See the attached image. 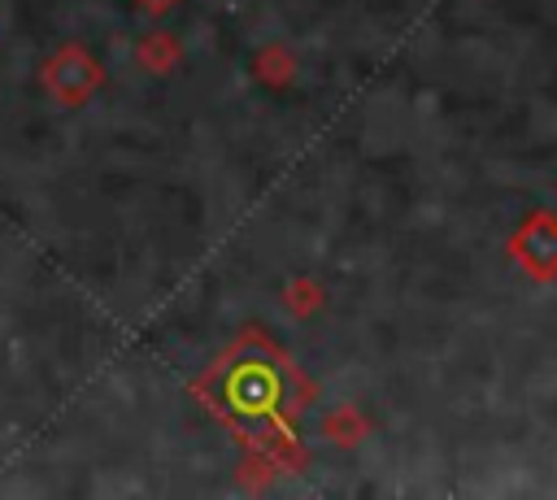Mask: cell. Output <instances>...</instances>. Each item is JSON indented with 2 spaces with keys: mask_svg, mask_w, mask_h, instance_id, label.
<instances>
[{
  "mask_svg": "<svg viewBox=\"0 0 557 500\" xmlns=\"http://www.w3.org/2000/svg\"><path fill=\"white\" fill-rule=\"evenodd\" d=\"M39 83L44 91L65 104V109H78L87 104L100 87H104V65L83 48V43H61L44 65H39Z\"/></svg>",
  "mask_w": 557,
  "mask_h": 500,
  "instance_id": "obj_2",
  "label": "cell"
},
{
  "mask_svg": "<svg viewBox=\"0 0 557 500\" xmlns=\"http://www.w3.org/2000/svg\"><path fill=\"white\" fill-rule=\"evenodd\" d=\"M318 435L331 439L335 448H357L370 435V417L357 404H331L318 413Z\"/></svg>",
  "mask_w": 557,
  "mask_h": 500,
  "instance_id": "obj_4",
  "label": "cell"
},
{
  "mask_svg": "<svg viewBox=\"0 0 557 500\" xmlns=\"http://www.w3.org/2000/svg\"><path fill=\"white\" fill-rule=\"evenodd\" d=\"M509 257L535 283H553L557 278V213H548V209L527 213L522 226L509 235Z\"/></svg>",
  "mask_w": 557,
  "mask_h": 500,
  "instance_id": "obj_3",
  "label": "cell"
},
{
  "mask_svg": "<svg viewBox=\"0 0 557 500\" xmlns=\"http://www.w3.org/2000/svg\"><path fill=\"white\" fill-rule=\"evenodd\" d=\"M196 400L239 435L244 443V483H270L274 474L305 470L309 448L300 443L296 426L305 404L313 400V383L300 374V365L261 330H244L200 378H196Z\"/></svg>",
  "mask_w": 557,
  "mask_h": 500,
  "instance_id": "obj_1",
  "label": "cell"
},
{
  "mask_svg": "<svg viewBox=\"0 0 557 500\" xmlns=\"http://www.w3.org/2000/svg\"><path fill=\"white\" fill-rule=\"evenodd\" d=\"M135 61L148 70V74H170L178 61H183V48L170 30H148L135 39Z\"/></svg>",
  "mask_w": 557,
  "mask_h": 500,
  "instance_id": "obj_5",
  "label": "cell"
},
{
  "mask_svg": "<svg viewBox=\"0 0 557 500\" xmlns=\"http://www.w3.org/2000/svg\"><path fill=\"white\" fill-rule=\"evenodd\" d=\"M283 304H287V313H296V317H313V313H322V304H326V287H322L318 278L300 274V278H292V283L283 287Z\"/></svg>",
  "mask_w": 557,
  "mask_h": 500,
  "instance_id": "obj_7",
  "label": "cell"
},
{
  "mask_svg": "<svg viewBox=\"0 0 557 500\" xmlns=\"http://www.w3.org/2000/svg\"><path fill=\"white\" fill-rule=\"evenodd\" d=\"M174 4H178V0H135V9H139L144 17H165Z\"/></svg>",
  "mask_w": 557,
  "mask_h": 500,
  "instance_id": "obj_8",
  "label": "cell"
},
{
  "mask_svg": "<svg viewBox=\"0 0 557 500\" xmlns=\"http://www.w3.org/2000/svg\"><path fill=\"white\" fill-rule=\"evenodd\" d=\"M296 52H287L283 43H265V48H257V57H252V74L261 78V87H274V91H283L292 78H296Z\"/></svg>",
  "mask_w": 557,
  "mask_h": 500,
  "instance_id": "obj_6",
  "label": "cell"
}]
</instances>
